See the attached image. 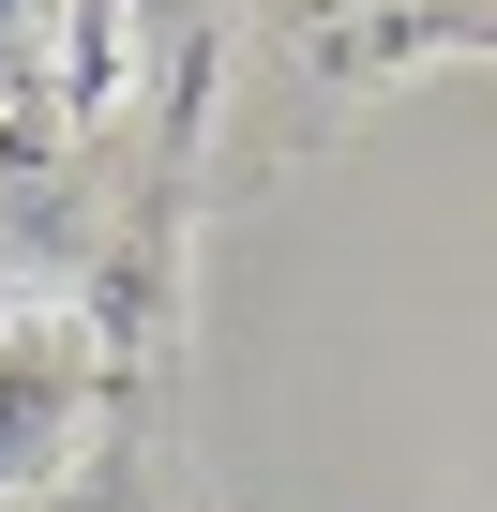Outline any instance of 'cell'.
I'll list each match as a JSON object with an SVG mask.
<instances>
[{
    "mask_svg": "<svg viewBox=\"0 0 497 512\" xmlns=\"http://www.w3.org/2000/svg\"><path fill=\"white\" fill-rule=\"evenodd\" d=\"M91 452V332L0 317V497H61Z\"/></svg>",
    "mask_w": 497,
    "mask_h": 512,
    "instance_id": "6da1fadb",
    "label": "cell"
},
{
    "mask_svg": "<svg viewBox=\"0 0 497 512\" xmlns=\"http://www.w3.org/2000/svg\"><path fill=\"white\" fill-rule=\"evenodd\" d=\"M46 76H76L61 0H0V91H46Z\"/></svg>",
    "mask_w": 497,
    "mask_h": 512,
    "instance_id": "7a4b0ae2",
    "label": "cell"
},
{
    "mask_svg": "<svg viewBox=\"0 0 497 512\" xmlns=\"http://www.w3.org/2000/svg\"><path fill=\"white\" fill-rule=\"evenodd\" d=\"M61 46H76V91L121 76V0H61Z\"/></svg>",
    "mask_w": 497,
    "mask_h": 512,
    "instance_id": "3957f363",
    "label": "cell"
},
{
    "mask_svg": "<svg viewBox=\"0 0 497 512\" xmlns=\"http://www.w3.org/2000/svg\"><path fill=\"white\" fill-rule=\"evenodd\" d=\"M151 31H196V0H121V61H136Z\"/></svg>",
    "mask_w": 497,
    "mask_h": 512,
    "instance_id": "277c9868",
    "label": "cell"
},
{
    "mask_svg": "<svg viewBox=\"0 0 497 512\" xmlns=\"http://www.w3.org/2000/svg\"><path fill=\"white\" fill-rule=\"evenodd\" d=\"M0 512H46V497H0Z\"/></svg>",
    "mask_w": 497,
    "mask_h": 512,
    "instance_id": "5b68a950",
    "label": "cell"
}]
</instances>
